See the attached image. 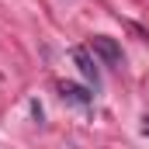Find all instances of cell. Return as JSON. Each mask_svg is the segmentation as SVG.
I'll return each instance as SVG.
<instances>
[{"label":"cell","instance_id":"1","mask_svg":"<svg viewBox=\"0 0 149 149\" xmlns=\"http://www.w3.org/2000/svg\"><path fill=\"white\" fill-rule=\"evenodd\" d=\"M70 56H73L76 70L83 73V80L97 87V83H101V73H97V63H94V56H90V49H83V45H73V49H70Z\"/></svg>","mask_w":149,"mask_h":149},{"label":"cell","instance_id":"2","mask_svg":"<svg viewBox=\"0 0 149 149\" xmlns=\"http://www.w3.org/2000/svg\"><path fill=\"white\" fill-rule=\"evenodd\" d=\"M90 52L101 56L108 66H121V49H118V42L108 38V35H94L90 38Z\"/></svg>","mask_w":149,"mask_h":149},{"label":"cell","instance_id":"3","mask_svg":"<svg viewBox=\"0 0 149 149\" xmlns=\"http://www.w3.org/2000/svg\"><path fill=\"white\" fill-rule=\"evenodd\" d=\"M59 94H63V101L80 104V108H90V104H94V97H90L83 87H76V83H63V87H59Z\"/></svg>","mask_w":149,"mask_h":149},{"label":"cell","instance_id":"4","mask_svg":"<svg viewBox=\"0 0 149 149\" xmlns=\"http://www.w3.org/2000/svg\"><path fill=\"white\" fill-rule=\"evenodd\" d=\"M142 132H146V135H149V118H146V121H142Z\"/></svg>","mask_w":149,"mask_h":149}]
</instances>
